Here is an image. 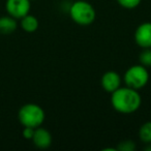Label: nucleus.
<instances>
[{
    "mask_svg": "<svg viewBox=\"0 0 151 151\" xmlns=\"http://www.w3.org/2000/svg\"><path fill=\"white\" fill-rule=\"evenodd\" d=\"M111 104L113 109L118 113L132 114L141 107L142 97L136 89L121 86L111 93Z\"/></svg>",
    "mask_w": 151,
    "mask_h": 151,
    "instance_id": "nucleus-1",
    "label": "nucleus"
},
{
    "mask_svg": "<svg viewBox=\"0 0 151 151\" xmlns=\"http://www.w3.org/2000/svg\"><path fill=\"white\" fill-rule=\"evenodd\" d=\"M69 16L76 24L80 26L91 25L96 19V12L87 0H76L69 7Z\"/></svg>",
    "mask_w": 151,
    "mask_h": 151,
    "instance_id": "nucleus-2",
    "label": "nucleus"
},
{
    "mask_svg": "<svg viewBox=\"0 0 151 151\" xmlns=\"http://www.w3.org/2000/svg\"><path fill=\"white\" fill-rule=\"evenodd\" d=\"M18 118L23 126L36 128L42 126L45 122L46 113L40 106L29 103L20 108Z\"/></svg>",
    "mask_w": 151,
    "mask_h": 151,
    "instance_id": "nucleus-3",
    "label": "nucleus"
},
{
    "mask_svg": "<svg viewBox=\"0 0 151 151\" xmlns=\"http://www.w3.org/2000/svg\"><path fill=\"white\" fill-rule=\"evenodd\" d=\"M149 81V73L142 64H136L127 68L124 73L123 82L125 86L134 88L136 90L144 88Z\"/></svg>",
    "mask_w": 151,
    "mask_h": 151,
    "instance_id": "nucleus-4",
    "label": "nucleus"
},
{
    "mask_svg": "<svg viewBox=\"0 0 151 151\" xmlns=\"http://www.w3.org/2000/svg\"><path fill=\"white\" fill-rule=\"evenodd\" d=\"M31 9L30 0H6L5 9L11 17L15 19H22L28 15Z\"/></svg>",
    "mask_w": 151,
    "mask_h": 151,
    "instance_id": "nucleus-5",
    "label": "nucleus"
},
{
    "mask_svg": "<svg viewBox=\"0 0 151 151\" xmlns=\"http://www.w3.org/2000/svg\"><path fill=\"white\" fill-rule=\"evenodd\" d=\"M134 42L140 48H151V22H145L134 31Z\"/></svg>",
    "mask_w": 151,
    "mask_h": 151,
    "instance_id": "nucleus-6",
    "label": "nucleus"
},
{
    "mask_svg": "<svg viewBox=\"0 0 151 151\" xmlns=\"http://www.w3.org/2000/svg\"><path fill=\"white\" fill-rule=\"evenodd\" d=\"M121 76L114 70H109L105 73L101 80V87L108 93H113L114 91L117 90L119 87H121Z\"/></svg>",
    "mask_w": 151,
    "mask_h": 151,
    "instance_id": "nucleus-7",
    "label": "nucleus"
},
{
    "mask_svg": "<svg viewBox=\"0 0 151 151\" xmlns=\"http://www.w3.org/2000/svg\"><path fill=\"white\" fill-rule=\"evenodd\" d=\"M32 142L34 146L40 149H47L52 145L53 138L51 132L48 129L42 127H36L34 130V134L32 137Z\"/></svg>",
    "mask_w": 151,
    "mask_h": 151,
    "instance_id": "nucleus-8",
    "label": "nucleus"
},
{
    "mask_svg": "<svg viewBox=\"0 0 151 151\" xmlns=\"http://www.w3.org/2000/svg\"><path fill=\"white\" fill-rule=\"evenodd\" d=\"M18 27L17 19L11 16H3L0 18V33L1 34H11L16 31Z\"/></svg>",
    "mask_w": 151,
    "mask_h": 151,
    "instance_id": "nucleus-9",
    "label": "nucleus"
},
{
    "mask_svg": "<svg viewBox=\"0 0 151 151\" xmlns=\"http://www.w3.org/2000/svg\"><path fill=\"white\" fill-rule=\"evenodd\" d=\"M20 22V25H21V28L24 30L25 32H28V33H33L36 30L38 29V26H40V23H38V20L36 17L32 15H26L25 17H23Z\"/></svg>",
    "mask_w": 151,
    "mask_h": 151,
    "instance_id": "nucleus-10",
    "label": "nucleus"
},
{
    "mask_svg": "<svg viewBox=\"0 0 151 151\" xmlns=\"http://www.w3.org/2000/svg\"><path fill=\"white\" fill-rule=\"evenodd\" d=\"M139 138L145 144H151V121L142 124L139 129Z\"/></svg>",
    "mask_w": 151,
    "mask_h": 151,
    "instance_id": "nucleus-11",
    "label": "nucleus"
},
{
    "mask_svg": "<svg viewBox=\"0 0 151 151\" xmlns=\"http://www.w3.org/2000/svg\"><path fill=\"white\" fill-rule=\"evenodd\" d=\"M140 64L144 65L145 67H151V48L143 49L139 56Z\"/></svg>",
    "mask_w": 151,
    "mask_h": 151,
    "instance_id": "nucleus-12",
    "label": "nucleus"
},
{
    "mask_svg": "<svg viewBox=\"0 0 151 151\" xmlns=\"http://www.w3.org/2000/svg\"><path fill=\"white\" fill-rule=\"evenodd\" d=\"M121 7L126 9H134L141 4L142 0H116Z\"/></svg>",
    "mask_w": 151,
    "mask_h": 151,
    "instance_id": "nucleus-13",
    "label": "nucleus"
},
{
    "mask_svg": "<svg viewBox=\"0 0 151 151\" xmlns=\"http://www.w3.org/2000/svg\"><path fill=\"white\" fill-rule=\"evenodd\" d=\"M136 143L132 140H124L118 144L116 150L120 151H134L136 149Z\"/></svg>",
    "mask_w": 151,
    "mask_h": 151,
    "instance_id": "nucleus-14",
    "label": "nucleus"
},
{
    "mask_svg": "<svg viewBox=\"0 0 151 151\" xmlns=\"http://www.w3.org/2000/svg\"><path fill=\"white\" fill-rule=\"evenodd\" d=\"M34 130H35V128H33V127L24 126L22 134H23V137L26 140H32V137H33V134H34Z\"/></svg>",
    "mask_w": 151,
    "mask_h": 151,
    "instance_id": "nucleus-15",
    "label": "nucleus"
}]
</instances>
